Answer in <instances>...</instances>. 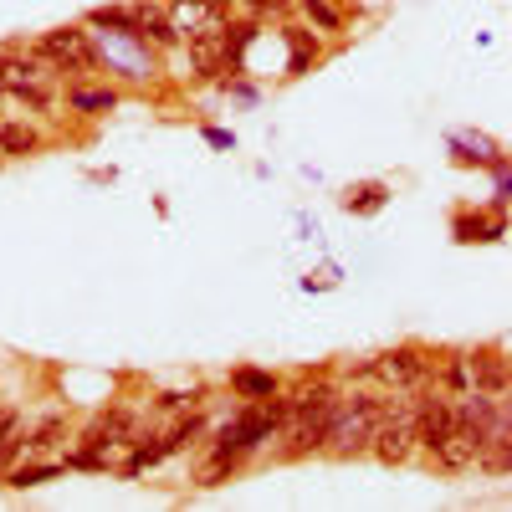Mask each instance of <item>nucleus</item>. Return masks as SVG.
I'll list each match as a JSON object with an SVG mask.
<instances>
[{
	"label": "nucleus",
	"instance_id": "9b49d317",
	"mask_svg": "<svg viewBox=\"0 0 512 512\" xmlns=\"http://www.w3.org/2000/svg\"><path fill=\"white\" fill-rule=\"evenodd\" d=\"M451 154H456V164H477V169H492V164L507 159L487 134H472V128H466V134H451Z\"/></svg>",
	"mask_w": 512,
	"mask_h": 512
},
{
	"label": "nucleus",
	"instance_id": "a211bd4d",
	"mask_svg": "<svg viewBox=\"0 0 512 512\" xmlns=\"http://www.w3.org/2000/svg\"><path fill=\"white\" fill-rule=\"evenodd\" d=\"M282 36H287V47H292V62H287V72H308V62H318V57H323L318 36H313L308 26H282Z\"/></svg>",
	"mask_w": 512,
	"mask_h": 512
},
{
	"label": "nucleus",
	"instance_id": "6ab92c4d",
	"mask_svg": "<svg viewBox=\"0 0 512 512\" xmlns=\"http://www.w3.org/2000/svg\"><path fill=\"white\" fill-rule=\"evenodd\" d=\"M123 98H118V88H72L67 93V108L72 113H113Z\"/></svg>",
	"mask_w": 512,
	"mask_h": 512
},
{
	"label": "nucleus",
	"instance_id": "a878e982",
	"mask_svg": "<svg viewBox=\"0 0 512 512\" xmlns=\"http://www.w3.org/2000/svg\"><path fill=\"white\" fill-rule=\"evenodd\" d=\"M0 472H6V466H0Z\"/></svg>",
	"mask_w": 512,
	"mask_h": 512
},
{
	"label": "nucleus",
	"instance_id": "39448f33",
	"mask_svg": "<svg viewBox=\"0 0 512 512\" xmlns=\"http://www.w3.org/2000/svg\"><path fill=\"white\" fill-rule=\"evenodd\" d=\"M359 374L374 379L384 395H410V390H420V384L431 379V359H425V349H415V344H400V349H390V354L369 359Z\"/></svg>",
	"mask_w": 512,
	"mask_h": 512
},
{
	"label": "nucleus",
	"instance_id": "dca6fc26",
	"mask_svg": "<svg viewBox=\"0 0 512 512\" xmlns=\"http://www.w3.org/2000/svg\"><path fill=\"white\" fill-rule=\"evenodd\" d=\"M41 149V134L31 123H21V118H6L0 123V154L6 159H26V154H36Z\"/></svg>",
	"mask_w": 512,
	"mask_h": 512
},
{
	"label": "nucleus",
	"instance_id": "6e6552de",
	"mask_svg": "<svg viewBox=\"0 0 512 512\" xmlns=\"http://www.w3.org/2000/svg\"><path fill=\"white\" fill-rule=\"evenodd\" d=\"M477 446H482L477 431L456 415V431L431 451V466H441V472H472V466H477Z\"/></svg>",
	"mask_w": 512,
	"mask_h": 512
},
{
	"label": "nucleus",
	"instance_id": "423d86ee",
	"mask_svg": "<svg viewBox=\"0 0 512 512\" xmlns=\"http://www.w3.org/2000/svg\"><path fill=\"white\" fill-rule=\"evenodd\" d=\"M31 52L47 62L52 72H93V67H98V57H93V36L82 31V26H57V31H47Z\"/></svg>",
	"mask_w": 512,
	"mask_h": 512
},
{
	"label": "nucleus",
	"instance_id": "412c9836",
	"mask_svg": "<svg viewBox=\"0 0 512 512\" xmlns=\"http://www.w3.org/2000/svg\"><path fill=\"white\" fill-rule=\"evenodd\" d=\"M297 11H303L318 31H344V11L333 6V0H292Z\"/></svg>",
	"mask_w": 512,
	"mask_h": 512
},
{
	"label": "nucleus",
	"instance_id": "4be33fe9",
	"mask_svg": "<svg viewBox=\"0 0 512 512\" xmlns=\"http://www.w3.org/2000/svg\"><path fill=\"white\" fill-rule=\"evenodd\" d=\"M62 477V466L57 461H47V466H16V472H6V487H41V482H57Z\"/></svg>",
	"mask_w": 512,
	"mask_h": 512
},
{
	"label": "nucleus",
	"instance_id": "2eb2a0df",
	"mask_svg": "<svg viewBox=\"0 0 512 512\" xmlns=\"http://www.w3.org/2000/svg\"><path fill=\"white\" fill-rule=\"evenodd\" d=\"M231 390L236 400H267V395H282V379L267 369H231Z\"/></svg>",
	"mask_w": 512,
	"mask_h": 512
},
{
	"label": "nucleus",
	"instance_id": "9d476101",
	"mask_svg": "<svg viewBox=\"0 0 512 512\" xmlns=\"http://www.w3.org/2000/svg\"><path fill=\"white\" fill-rule=\"evenodd\" d=\"M190 67H195L200 77L231 67V62H226V26H205V31L190 36Z\"/></svg>",
	"mask_w": 512,
	"mask_h": 512
},
{
	"label": "nucleus",
	"instance_id": "393cba45",
	"mask_svg": "<svg viewBox=\"0 0 512 512\" xmlns=\"http://www.w3.org/2000/svg\"><path fill=\"white\" fill-rule=\"evenodd\" d=\"M205 139H210V144H216V149H231V144H236V139L226 134V128H205Z\"/></svg>",
	"mask_w": 512,
	"mask_h": 512
},
{
	"label": "nucleus",
	"instance_id": "f257e3e1",
	"mask_svg": "<svg viewBox=\"0 0 512 512\" xmlns=\"http://www.w3.org/2000/svg\"><path fill=\"white\" fill-rule=\"evenodd\" d=\"M333 400H338V384H333V379H318V384H308L303 395H292V400H287V425L277 431V436H282V446H277L282 461H297V456L323 451Z\"/></svg>",
	"mask_w": 512,
	"mask_h": 512
},
{
	"label": "nucleus",
	"instance_id": "aec40b11",
	"mask_svg": "<svg viewBox=\"0 0 512 512\" xmlns=\"http://www.w3.org/2000/svg\"><path fill=\"white\" fill-rule=\"evenodd\" d=\"M384 200H390V190H384L379 180H369V185H354V190L344 195V205L354 210V216H374V210H384Z\"/></svg>",
	"mask_w": 512,
	"mask_h": 512
},
{
	"label": "nucleus",
	"instance_id": "1a4fd4ad",
	"mask_svg": "<svg viewBox=\"0 0 512 512\" xmlns=\"http://www.w3.org/2000/svg\"><path fill=\"white\" fill-rule=\"evenodd\" d=\"M466 364H472V390H482V395H507V354H502V344L472 349V354H466Z\"/></svg>",
	"mask_w": 512,
	"mask_h": 512
},
{
	"label": "nucleus",
	"instance_id": "4468645a",
	"mask_svg": "<svg viewBox=\"0 0 512 512\" xmlns=\"http://www.w3.org/2000/svg\"><path fill=\"white\" fill-rule=\"evenodd\" d=\"M451 236H456L461 246H472V241H502L507 226H502V221H487L482 210H461V216L451 221Z\"/></svg>",
	"mask_w": 512,
	"mask_h": 512
},
{
	"label": "nucleus",
	"instance_id": "f3484780",
	"mask_svg": "<svg viewBox=\"0 0 512 512\" xmlns=\"http://www.w3.org/2000/svg\"><path fill=\"white\" fill-rule=\"evenodd\" d=\"M93 31H118V36H139V6H98L88 11Z\"/></svg>",
	"mask_w": 512,
	"mask_h": 512
},
{
	"label": "nucleus",
	"instance_id": "bb28decb",
	"mask_svg": "<svg viewBox=\"0 0 512 512\" xmlns=\"http://www.w3.org/2000/svg\"><path fill=\"white\" fill-rule=\"evenodd\" d=\"M0 98H6V93H0Z\"/></svg>",
	"mask_w": 512,
	"mask_h": 512
},
{
	"label": "nucleus",
	"instance_id": "f8f14e48",
	"mask_svg": "<svg viewBox=\"0 0 512 512\" xmlns=\"http://www.w3.org/2000/svg\"><path fill=\"white\" fill-rule=\"evenodd\" d=\"M431 379H436V390L461 400L472 390V364H466V354H441V359H431Z\"/></svg>",
	"mask_w": 512,
	"mask_h": 512
},
{
	"label": "nucleus",
	"instance_id": "0eeeda50",
	"mask_svg": "<svg viewBox=\"0 0 512 512\" xmlns=\"http://www.w3.org/2000/svg\"><path fill=\"white\" fill-rule=\"evenodd\" d=\"M113 446H134V415L128 410H103V415H93L88 431H82V451L113 456Z\"/></svg>",
	"mask_w": 512,
	"mask_h": 512
},
{
	"label": "nucleus",
	"instance_id": "7ed1b4c3",
	"mask_svg": "<svg viewBox=\"0 0 512 512\" xmlns=\"http://www.w3.org/2000/svg\"><path fill=\"white\" fill-rule=\"evenodd\" d=\"M88 36H93L98 67H113L128 82H154L159 57H154V47H149L144 36H118V31H88Z\"/></svg>",
	"mask_w": 512,
	"mask_h": 512
},
{
	"label": "nucleus",
	"instance_id": "f03ea898",
	"mask_svg": "<svg viewBox=\"0 0 512 512\" xmlns=\"http://www.w3.org/2000/svg\"><path fill=\"white\" fill-rule=\"evenodd\" d=\"M384 415V395H338L333 400V415H328V436H323V451L328 456H364L369 441H374V425Z\"/></svg>",
	"mask_w": 512,
	"mask_h": 512
},
{
	"label": "nucleus",
	"instance_id": "ddd939ff",
	"mask_svg": "<svg viewBox=\"0 0 512 512\" xmlns=\"http://www.w3.org/2000/svg\"><path fill=\"white\" fill-rule=\"evenodd\" d=\"M134 6H139V36L149 41L154 52H175L180 41H185L175 26H169V16H159V11L149 6V0H134Z\"/></svg>",
	"mask_w": 512,
	"mask_h": 512
},
{
	"label": "nucleus",
	"instance_id": "20e7f679",
	"mask_svg": "<svg viewBox=\"0 0 512 512\" xmlns=\"http://www.w3.org/2000/svg\"><path fill=\"white\" fill-rule=\"evenodd\" d=\"M369 451L384 461V466H405L420 446H415V410H410V400L400 395H384V415H379V425H374V441H369Z\"/></svg>",
	"mask_w": 512,
	"mask_h": 512
},
{
	"label": "nucleus",
	"instance_id": "b1692460",
	"mask_svg": "<svg viewBox=\"0 0 512 512\" xmlns=\"http://www.w3.org/2000/svg\"><path fill=\"white\" fill-rule=\"evenodd\" d=\"M16 436H21V410L0 405V441H16Z\"/></svg>",
	"mask_w": 512,
	"mask_h": 512
},
{
	"label": "nucleus",
	"instance_id": "5701e85b",
	"mask_svg": "<svg viewBox=\"0 0 512 512\" xmlns=\"http://www.w3.org/2000/svg\"><path fill=\"white\" fill-rule=\"evenodd\" d=\"M57 436H62V420L52 415V420H41V425H36V431L26 436V446H31V451H47V446H52Z\"/></svg>",
	"mask_w": 512,
	"mask_h": 512
}]
</instances>
